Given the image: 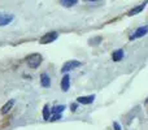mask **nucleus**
I'll return each instance as SVG.
<instances>
[{
  "label": "nucleus",
  "instance_id": "obj_2",
  "mask_svg": "<svg viewBox=\"0 0 148 130\" xmlns=\"http://www.w3.org/2000/svg\"><path fill=\"white\" fill-rule=\"evenodd\" d=\"M57 36H59V34L56 33V31H51V33L46 34V35H43L40 38V43L42 44H48V43H52V42H55L57 39Z\"/></svg>",
  "mask_w": 148,
  "mask_h": 130
},
{
  "label": "nucleus",
  "instance_id": "obj_11",
  "mask_svg": "<svg viewBox=\"0 0 148 130\" xmlns=\"http://www.w3.org/2000/svg\"><path fill=\"white\" fill-rule=\"evenodd\" d=\"M112 57H113V61H121L123 57V51L122 50H117V51L113 52Z\"/></svg>",
  "mask_w": 148,
  "mask_h": 130
},
{
  "label": "nucleus",
  "instance_id": "obj_7",
  "mask_svg": "<svg viewBox=\"0 0 148 130\" xmlns=\"http://www.w3.org/2000/svg\"><path fill=\"white\" fill-rule=\"evenodd\" d=\"M147 4H148V0H146L143 4H140V5H138V7H135L134 9H131L130 12H129V16H135V14H138V13H140L142 10L144 9V7H146Z\"/></svg>",
  "mask_w": 148,
  "mask_h": 130
},
{
  "label": "nucleus",
  "instance_id": "obj_12",
  "mask_svg": "<svg viewBox=\"0 0 148 130\" xmlns=\"http://www.w3.org/2000/svg\"><path fill=\"white\" fill-rule=\"evenodd\" d=\"M49 117H51V111H49V107L48 105H44V108H43V118L46 121H48Z\"/></svg>",
  "mask_w": 148,
  "mask_h": 130
},
{
  "label": "nucleus",
  "instance_id": "obj_1",
  "mask_svg": "<svg viewBox=\"0 0 148 130\" xmlns=\"http://www.w3.org/2000/svg\"><path fill=\"white\" fill-rule=\"evenodd\" d=\"M42 60L43 59H42V56L39 54H33V55L26 57V63H27V65L30 66L31 69L38 68V66L42 64Z\"/></svg>",
  "mask_w": 148,
  "mask_h": 130
},
{
  "label": "nucleus",
  "instance_id": "obj_4",
  "mask_svg": "<svg viewBox=\"0 0 148 130\" xmlns=\"http://www.w3.org/2000/svg\"><path fill=\"white\" fill-rule=\"evenodd\" d=\"M148 33V26H142V28L136 29L135 33L130 36V39H136V38H142Z\"/></svg>",
  "mask_w": 148,
  "mask_h": 130
},
{
  "label": "nucleus",
  "instance_id": "obj_5",
  "mask_svg": "<svg viewBox=\"0 0 148 130\" xmlns=\"http://www.w3.org/2000/svg\"><path fill=\"white\" fill-rule=\"evenodd\" d=\"M95 99V95H90V96H79L77 98V103L79 104H91Z\"/></svg>",
  "mask_w": 148,
  "mask_h": 130
},
{
  "label": "nucleus",
  "instance_id": "obj_14",
  "mask_svg": "<svg viewBox=\"0 0 148 130\" xmlns=\"http://www.w3.org/2000/svg\"><path fill=\"white\" fill-rule=\"evenodd\" d=\"M65 109V107L64 105H57V107H55L53 109H52V112L56 115V113H62V111Z\"/></svg>",
  "mask_w": 148,
  "mask_h": 130
},
{
  "label": "nucleus",
  "instance_id": "obj_9",
  "mask_svg": "<svg viewBox=\"0 0 148 130\" xmlns=\"http://www.w3.org/2000/svg\"><path fill=\"white\" fill-rule=\"evenodd\" d=\"M40 83L43 87H49V85H51V78H49V76L47 73H43L40 76Z\"/></svg>",
  "mask_w": 148,
  "mask_h": 130
},
{
  "label": "nucleus",
  "instance_id": "obj_16",
  "mask_svg": "<svg viewBox=\"0 0 148 130\" xmlns=\"http://www.w3.org/2000/svg\"><path fill=\"white\" fill-rule=\"evenodd\" d=\"M75 109H77V104H72V111L75 112Z\"/></svg>",
  "mask_w": 148,
  "mask_h": 130
},
{
  "label": "nucleus",
  "instance_id": "obj_8",
  "mask_svg": "<svg viewBox=\"0 0 148 130\" xmlns=\"http://www.w3.org/2000/svg\"><path fill=\"white\" fill-rule=\"evenodd\" d=\"M69 86H70V77L66 74V76L62 77V81H61L62 91H68V90H69Z\"/></svg>",
  "mask_w": 148,
  "mask_h": 130
},
{
  "label": "nucleus",
  "instance_id": "obj_13",
  "mask_svg": "<svg viewBox=\"0 0 148 130\" xmlns=\"http://www.w3.org/2000/svg\"><path fill=\"white\" fill-rule=\"evenodd\" d=\"M61 1V4L64 5V7H72L77 3V0H60Z\"/></svg>",
  "mask_w": 148,
  "mask_h": 130
},
{
  "label": "nucleus",
  "instance_id": "obj_10",
  "mask_svg": "<svg viewBox=\"0 0 148 130\" xmlns=\"http://www.w3.org/2000/svg\"><path fill=\"white\" fill-rule=\"evenodd\" d=\"M13 105H14V100H13V99H12V100H9L8 103H5V104L1 107V113H3V115L8 113V112L10 111V108L13 107Z\"/></svg>",
  "mask_w": 148,
  "mask_h": 130
},
{
  "label": "nucleus",
  "instance_id": "obj_17",
  "mask_svg": "<svg viewBox=\"0 0 148 130\" xmlns=\"http://www.w3.org/2000/svg\"><path fill=\"white\" fill-rule=\"evenodd\" d=\"M90 1H96V0H90Z\"/></svg>",
  "mask_w": 148,
  "mask_h": 130
},
{
  "label": "nucleus",
  "instance_id": "obj_3",
  "mask_svg": "<svg viewBox=\"0 0 148 130\" xmlns=\"http://www.w3.org/2000/svg\"><path fill=\"white\" fill-rule=\"evenodd\" d=\"M79 66H81V63H79V61L70 60V61H66L64 65H62L61 72H62V73H66V72H69V70H73V69H75V68H79Z\"/></svg>",
  "mask_w": 148,
  "mask_h": 130
},
{
  "label": "nucleus",
  "instance_id": "obj_6",
  "mask_svg": "<svg viewBox=\"0 0 148 130\" xmlns=\"http://www.w3.org/2000/svg\"><path fill=\"white\" fill-rule=\"evenodd\" d=\"M13 21L12 14H0V26H5Z\"/></svg>",
  "mask_w": 148,
  "mask_h": 130
},
{
  "label": "nucleus",
  "instance_id": "obj_15",
  "mask_svg": "<svg viewBox=\"0 0 148 130\" xmlns=\"http://www.w3.org/2000/svg\"><path fill=\"white\" fill-rule=\"evenodd\" d=\"M113 126H114V130H121V126H120V124L118 122H114L113 124Z\"/></svg>",
  "mask_w": 148,
  "mask_h": 130
}]
</instances>
